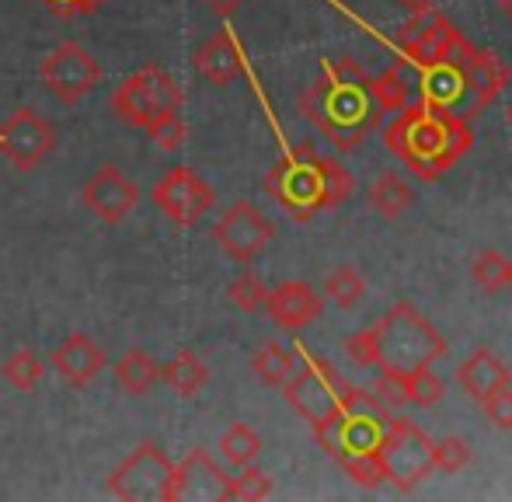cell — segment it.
<instances>
[{
    "label": "cell",
    "mask_w": 512,
    "mask_h": 502,
    "mask_svg": "<svg viewBox=\"0 0 512 502\" xmlns=\"http://www.w3.org/2000/svg\"><path fill=\"white\" fill-rule=\"evenodd\" d=\"M363 293H366V279H363V272L352 269V265H338V269L324 279V297H328L331 304L345 307V311L356 307L359 300H363Z\"/></svg>",
    "instance_id": "f1b7e54d"
},
{
    "label": "cell",
    "mask_w": 512,
    "mask_h": 502,
    "mask_svg": "<svg viewBox=\"0 0 512 502\" xmlns=\"http://www.w3.org/2000/svg\"><path fill=\"white\" fill-rule=\"evenodd\" d=\"M283 394L293 412L304 422H310V429H321L352 394V384L328 360H317V356L304 353V367H297V374L286 380Z\"/></svg>",
    "instance_id": "52a82bcc"
},
{
    "label": "cell",
    "mask_w": 512,
    "mask_h": 502,
    "mask_svg": "<svg viewBox=\"0 0 512 502\" xmlns=\"http://www.w3.org/2000/svg\"><path fill=\"white\" fill-rule=\"evenodd\" d=\"M380 450H384L387 482L398 492L418 489L436 471V464H432V440L405 415H394L391 419V429H387Z\"/></svg>",
    "instance_id": "30bf717a"
},
{
    "label": "cell",
    "mask_w": 512,
    "mask_h": 502,
    "mask_svg": "<svg viewBox=\"0 0 512 502\" xmlns=\"http://www.w3.org/2000/svg\"><path fill=\"white\" fill-rule=\"evenodd\" d=\"M398 46L415 67H432V63H467L471 56V42L432 7H418L411 18L401 25Z\"/></svg>",
    "instance_id": "ba28073f"
},
{
    "label": "cell",
    "mask_w": 512,
    "mask_h": 502,
    "mask_svg": "<svg viewBox=\"0 0 512 502\" xmlns=\"http://www.w3.org/2000/svg\"><path fill=\"white\" fill-rule=\"evenodd\" d=\"M140 203V189L129 175H122L115 164H105L84 185V206L95 213L102 224H122Z\"/></svg>",
    "instance_id": "9a60e30c"
},
{
    "label": "cell",
    "mask_w": 512,
    "mask_h": 502,
    "mask_svg": "<svg viewBox=\"0 0 512 502\" xmlns=\"http://www.w3.org/2000/svg\"><path fill=\"white\" fill-rule=\"evenodd\" d=\"M262 311L272 318V325H279L283 332H300L310 321L321 318L324 311V297L317 290H310L300 279H290V283H279L276 290H269Z\"/></svg>",
    "instance_id": "e0dca14e"
},
{
    "label": "cell",
    "mask_w": 512,
    "mask_h": 502,
    "mask_svg": "<svg viewBox=\"0 0 512 502\" xmlns=\"http://www.w3.org/2000/svg\"><path fill=\"white\" fill-rule=\"evenodd\" d=\"M345 353L359 367H380V374L408 377L415 370L432 367L446 356V339L425 314L411 304H394L380 321L370 328L349 335Z\"/></svg>",
    "instance_id": "277c9868"
},
{
    "label": "cell",
    "mask_w": 512,
    "mask_h": 502,
    "mask_svg": "<svg viewBox=\"0 0 512 502\" xmlns=\"http://www.w3.org/2000/svg\"><path fill=\"white\" fill-rule=\"evenodd\" d=\"M356 182H352L349 168L338 157L317 154L310 143L283 154V161L272 164L265 175V192L283 206L293 220H314L317 213L335 210L352 196Z\"/></svg>",
    "instance_id": "5b68a950"
},
{
    "label": "cell",
    "mask_w": 512,
    "mask_h": 502,
    "mask_svg": "<svg viewBox=\"0 0 512 502\" xmlns=\"http://www.w3.org/2000/svg\"><path fill=\"white\" fill-rule=\"evenodd\" d=\"M150 140L157 143V150H164V154H171V150H178L185 143V119H182V109L178 112H164V116H157L154 123L147 126Z\"/></svg>",
    "instance_id": "e575fe53"
},
{
    "label": "cell",
    "mask_w": 512,
    "mask_h": 502,
    "mask_svg": "<svg viewBox=\"0 0 512 502\" xmlns=\"http://www.w3.org/2000/svg\"><path fill=\"white\" fill-rule=\"evenodd\" d=\"M506 84H509V67L499 60V53H492V49H471V56L464 63V88L471 95L467 119H474L481 109H488L506 91Z\"/></svg>",
    "instance_id": "ac0fdd59"
},
{
    "label": "cell",
    "mask_w": 512,
    "mask_h": 502,
    "mask_svg": "<svg viewBox=\"0 0 512 502\" xmlns=\"http://www.w3.org/2000/svg\"><path fill=\"white\" fill-rule=\"evenodd\" d=\"M49 7V14L56 18H84V14H95L105 0H42Z\"/></svg>",
    "instance_id": "74e56055"
},
{
    "label": "cell",
    "mask_w": 512,
    "mask_h": 502,
    "mask_svg": "<svg viewBox=\"0 0 512 502\" xmlns=\"http://www.w3.org/2000/svg\"><path fill=\"white\" fill-rule=\"evenodd\" d=\"M227 297H230V304L241 307L244 314H255V311H262L265 297H269V286L262 283V276H258V272L244 269V272H237V276L230 279Z\"/></svg>",
    "instance_id": "4dcf8cb0"
},
{
    "label": "cell",
    "mask_w": 512,
    "mask_h": 502,
    "mask_svg": "<svg viewBox=\"0 0 512 502\" xmlns=\"http://www.w3.org/2000/svg\"><path fill=\"white\" fill-rule=\"evenodd\" d=\"M108 109L126 126L147 129L157 116L182 109V88H178V81L161 63H147V67L129 74L126 81L112 91Z\"/></svg>",
    "instance_id": "8992f818"
},
{
    "label": "cell",
    "mask_w": 512,
    "mask_h": 502,
    "mask_svg": "<svg viewBox=\"0 0 512 502\" xmlns=\"http://www.w3.org/2000/svg\"><path fill=\"white\" fill-rule=\"evenodd\" d=\"M56 147V129L32 109H18L0 123V154L14 171H35Z\"/></svg>",
    "instance_id": "5bb4252c"
},
{
    "label": "cell",
    "mask_w": 512,
    "mask_h": 502,
    "mask_svg": "<svg viewBox=\"0 0 512 502\" xmlns=\"http://www.w3.org/2000/svg\"><path fill=\"white\" fill-rule=\"evenodd\" d=\"M471 276H474V283H478L485 293L506 290V283H509V258L502 255V251H495V248L481 251V255L474 258V265H471Z\"/></svg>",
    "instance_id": "f546056e"
},
{
    "label": "cell",
    "mask_w": 512,
    "mask_h": 502,
    "mask_svg": "<svg viewBox=\"0 0 512 502\" xmlns=\"http://www.w3.org/2000/svg\"><path fill=\"white\" fill-rule=\"evenodd\" d=\"M300 112L338 150H352L380 126L370 74L356 60H324L321 77L300 95Z\"/></svg>",
    "instance_id": "6da1fadb"
},
{
    "label": "cell",
    "mask_w": 512,
    "mask_h": 502,
    "mask_svg": "<svg viewBox=\"0 0 512 502\" xmlns=\"http://www.w3.org/2000/svg\"><path fill=\"white\" fill-rule=\"evenodd\" d=\"M0 377L14 387V391H32L42 377H46V363L35 349H14L0 367Z\"/></svg>",
    "instance_id": "83f0119b"
},
{
    "label": "cell",
    "mask_w": 512,
    "mask_h": 502,
    "mask_svg": "<svg viewBox=\"0 0 512 502\" xmlns=\"http://www.w3.org/2000/svg\"><path fill=\"white\" fill-rule=\"evenodd\" d=\"M411 203H415V192H411V185L398 171H384L380 178H373V185H370L373 213H380L384 220H398Z\"/></svg>",
    "instance_id": "d4e9b609"
},
{
    "label": "cell",
    "mask_w": 512,
    "mask_h": 502,
    "mask_svg": "<svg viewBox=\"0 0 512 502\" xmlns=\"http://www.w3.org/2000/svg\"><path fill=\"white\" fill-rule=\"evenodd\" d=\"M373 102L380 105V112H401L411 105V74L408 60H394L380 77H370Z\"/></svg>",
    "instance_id": "603a6c76"
},
{
    "label": "cell",
    "mask_w": 512,
    "mask_h": 502,
    "mask_svg": "<svg viewBox=\"0 0 512 502\" xmlns=\"http://www.w3.org/2000/svg\"><path fill=\"white\" fill-rule=\"evenodd\" d=\"M42 84L60 105H77L102 84V63L81 46V42H63L42 60L39 67Z\"/></svg>",
    "instance_id": "8fae6325"
},
{
    "label": "cell",
    "mask_w": 512,
    "mask_h": 502,
    "mask_svg": "<svg viewBox=\"0 0 512 502\" xmlns=\"http://www.w3.org/2000/svg\"><path fill=\"white\" fill-rule=\"evenodd\" d=\"M405 394H408V405L432 408V405L443 401V380L432 374V367L415 370V374L405 377Z\"/></svg>",
    "instance_id": "836d02e7"
},
{
    "label": "cell",
    "mask_w": 512,
    "mask_h": 502,
    "mask_svg": "<svg viewBox=\"0 0 512 502\" xmlns=\"http://www.w3.org/2000/svg\"><path fill=\"white\" fill-rule=\"evenodd\" d=\"M506 286H512V262H509V283Z\"/></svg>",
    "instance_id": "60d3db41"
},
{
    "label": "cell",
    "mask_w": 512,
    "mask_h": 502,
    "mask_svg": "<svg viewBox=\"0 0 512 502\" xmlns=\"http://www.w3.org/2000/svg\"><path fill=\"white\" fill-rule=\"evenodd\" d=\"M230 475L209 457V450L196 447L182 464H175L171 502H223L227 499Z\"/></svg>",
    "instance_id": "2e32d148"
},
{
    "label": "cell",
    "mask_w": 512,
    "mask_h": 502,
    "mask_svg": "<svg viewBox=\"0 0 512 502\" xmlns=\"http://www.w3.org/2000/svg\"><path fill=\"white\" fill-rule=\"evenodd\" d=\"M394 412L377 398L359 387L342 401L335 415L324 422L317 433V443L331 461H338L352 475V482L363 489H377L387 482V464H384V436L391 429Z\"/></svg>",
    "instance_id": "7a4b0ae2"
},
{
    "label": "cell",
    "mask_w": 512,
    "mask_h": 502,
    "mask_svg": "<svg viewBox=\"0 0 512 502\" xmlns=\"http://www.w3.org/2000/svg\"><path fill=\"white\" fill-rule=\"evenodd\" d=\"M251 374L269 387H283L286 380L297 374V356L286 349L283 342H265L255 356H251Z\"/></svg>",
    "instance_id": "484cf974"
},
{
    "label": "cell",
    "mask_w": 512,
    "mask_h": 502,
    "mask_svg": "<svg viewBox=\"0 0 512 502\" xmlns=\"http://www.w3.org/2000/svg\"><path fill=\"white\" fill-rule=\"evenodd\" d=\"M401 7H408V11H418V7H432L436 0H398Z\"/></svg>",
    "instance_id": "ab89813d"
},
{
    "label": "cell",
    "mask_w": 512,
    "mask_h": 502,
    "mask_svg": "<svg viewBox=\"0 0 512 502\" xmlns=\"http://www.w3.org/2000/svg\"><path fill=\"white\" fill-rule=\"evenodd\" d=\"M115 384L126 394L140 398V394L154 391L161 384V363L147 353V349H129L119 363H115Z\"/></svg>",
    "instance_id": "7402d4cb"
},
{
    "label": "cell",
    "mask_w": 512,
    "mask_h": 502,
    "mask_svg": "<svg viewBox=\"0 0 512 502\" xmlns=\"http://www.w3.org/2000/svg\"><path fill=\"white\" fill-rule=\"evenodd\" d=\"M471 443L464 436H443V440H432V464L446 475H457L471 464Z\"/></svg>",
    "instance_id": "d6a6232c"
},
{
    "label": "cell",
    "mask_w": 512,
    "mask_h": 502,
    "mask_svg": "<svg viewBox=\"0 0 512 502\" xmlns=\"http://www.w3.org/2000/svg\"><path fill=\"white\" fill-rule=\"evenodd\" d=\"M220 454H223V461L234 464V468L255 464V457L262 454V436H258L248 422H234V426L220 436Z\"/></svg>",
    "instance_id": "4316f807"
},
{
    "label": "cell",
    "mask_w": 512,
    "mask_h": 502,
    "mask_svg": "<svg viewBox=\"0 0 512 502\" xmlns=\"http://www.w3.org/2000/svg\"><path fill=\"white\" fill-rule=\"evenodd\" d=\"M49 367L60 374L63 384L88 387L91 380L105 370V353H102V346L91 339V335L74 332L53 349V356H49Z\"/></svg>",
    "instance_id": "d6986e66"
},
{
    "label": "cell",
    "mask_w": 512,
    "mask_h": 502,
    "mask_svg": "<svg viewBox=\"0 0 512 502\" xmlns=\"http://www.w3.org/2000/svg\"><path fill=\"white\" fill-rule=\"evenodd\" d=\"M384 140L391 154L425 182L450 171L474 147L467 119H460L443 105L422 102V98L398 112V119L384 129Z\"/></svg>",
    "instance_id": "3957f363"
},
{
    "label": "cell",
    "mask_w": 512,
    "mask_h": 502,
    "mask_svg": "<svg viewBox=\"0 0 512 502\" xmlns=\"http://www.w3.org/2000/svg\"><path fill=\"white\" fill-rule=\"evenodd\" d=\"M175 464L157 443H140L119 468L108 475L105 492L126 502H171Z\"/></svg>",
    "instance_id": "9c48e42d"
},
{
    "label": "cell",
    "mask_w": 512,
    "mask_h": 502,
    "mask_svg": "<svg viewBox=\"0 0 512 502\" xmlns=\"http://www.w3.org/2000/svg\"><path fill=\"white\" fill-rule=\"evenodd\" d=\"M150 199H154V206L175 227L199 224V220H203L206 213L216 206L213 185H209L206 178L199 175V171L185 168V164H178V168L164 171V175L157 178L154 189H150Z\"/></svg>",
    "instance_id": "7c38bea8"
},
{
    "label": "cell",
    "mask_w": 512,
    "mask_h": 502,
    "mask_svg": "<svg viewBox=\"0 0 512 502\" xmlns=\"http://www.w3.org/2000/svg\"><path fill=\"white\" fill-rule=\"evenodd\" d=\"M272 234L276 231H272L269 217L255 203H248V199H237L234 206H227V213L213 227V241L220 245V251L241 265L255 262L269 248Z\"/></svg>",
    "instance_id": "4fadbf2b"
},
{
    "label": "cell",
    "mask_w": 512,
    "mask_h": 502,
    "mask_svg": "<svg viewBox=\"0 0 512 502\" xmlns=\"http://www.w3.org/2000/svg\"><path fill=\"white\" fill-rule=\"evenodd\" d=\"M161 380L178 394V398H196V394L206 387L209 370H206V363L192 353V349H182L175 360L161 367Z\"/></svg>",
    "instance_id": "cb8c5ba5"
},
{
    "label": "cell",
    "mask_w": 512,
    "mask_h": 502,
    "mask_svg": "<svg viewBox=\"0 0 512 502\" xmlns=\"http://www.w3.org/2000/svg\"><path fill=\"white\" fill-rule=\"evenodd\" d=\"M192 67H196V74L203 77V81L223 88V84H230V81H237V77H241V70H244L241 46H237L234 35L223 28V32L209 35L203 46L196 49V56H192Z\"/></svg>",
    "instance_id": "ffe728a7"
},
{
    "label": "cell",
    "mask_w": 512,
    "mask_h": 502,
    "mask_svg": "<svg viewBox=\"0 0 512 502\" xmlns=\"http://www.w3.org/2000/svg\"><path fill=\"white\" fill-rule=\"evenodd\" d=\"M209 7H213V14H220V18H230L234 11H241V4H248V0H206Z\"/></svg>",
    "instance_id": "f35d334b"
},
{
    "label": "cell",
    "mask_w": 512,
    "mask_h": 502,
    "mask_svg": "<svg viewBox=\"0 0 512 502\" xmlns=\"http://www.w3.org/2000/svg\"><path fill=\"white\" fill-rule=\"evenodd\" d=\"M373 394L384 401L387 408H398V405H408V394H405V377L398 374H380L377 384H373Z\"/></svg>",
    "instance_id": "8d00e7d4"
},
{
    "label": "cell",
    "mask_w": 512,
    "mask_h": 502,
    "mask_svg": "<svg viewBox=\"0 0 512 502\" xmlns=\"http://www.w3.org/2000/svg\"><path fill=\"white\" fill-rule=\"evenodd\" d=\"M457 384L464 387L467 398H474L481 405L488 394H495L499 387L512 384V370L502 363L499 353H492V349H474V353L457 367Z\"/></svg>",
    "instance_id": "44dd1931"
},
{
    "label": "cell",
    "mask_w": 512,
    "mask_h": 502,
    "mask_svg": "<svg viewBox=\"0 0 512 502\" xmlns=\"http://www.w3.org/2000/svg\"><path fill=\"white\" fill-rule=\"evenodd\" d=\"M481 408H485V419L492 422L495 429H512V387H499L495 394H488L485 401H481Z\"/></svg>",
    "instance_id": "d590c367"
},
{
    "label": "cell",
    "mask_w": 512,
    "mask_h": 502,
    "mask_svg": "<svg viewBox=\"0 0 512 502\" xmlns=\"http://www.w3.org/2000/svg\"><path fill=\"white\" fill-rule=\"evenodd\" d=\"M272 489H276V482H272L269 471L251 468V464H244L241 475L230 478V485H227V499L258 502V499H269V496H272Z\"/></svg>",
    "instance_id": "1f68e13d"
},
{
    "label": "cell",
    "mask_w": 512,
    "mask_h": 502,
    "mask_svg": "<svg viewBox=\"0 0 512 502\" xmlns=\"http://www.w3.org/2000/svg\"><path fill=\"white\" fill-rule=\"evenodd\" d=\"M509 123H512V105H509Z\"/></svg>",
    "instance_id": "b9f144b4"
}]
</instances>
